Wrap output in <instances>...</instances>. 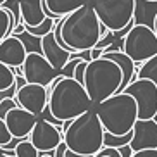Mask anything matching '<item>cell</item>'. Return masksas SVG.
I'll use <instances>...</instances> for the list:
<instances>
[{
  "label": "cell",
  "instance_id": "1",
  "mask_svg": "<svg viewBox=\"0 0 157 157\" xmlns=\"http://www.w3.org/2000/svg\"><path fill=\"white\" fill-rule=\"evenodd\" d=\"M47 107L59 121H71L93 109V104L81 83L69 76H57L47 85Z\"/></svg>",
  "mask_w": 157,
  "mask_h": 157
},
{
  "label": "cell",
  "instance_id": "2",
  "mask_svg": "<svg viewBox=\"0 0 157 157\" xmlns=\"http://www.w3.org/2000/svg\"><path fill=\"white\" fill-rule=\"evenodd\" d=\"M102 28L104 26L88 2L83 7L60 17V40L73 52L90 50L98 42Z\"/></svg>",
  "mask_w": 157,
  "mask_h": 157
},
{
  "label": "cell",
  "instance_id": "3",
  "mask_svg": "<svg viewBox=\"0 0 157 157\" xmlns=\"http://www.w3.org/2000/svg\"><path fill=\"white\" fill-rule=\"evenodd\" d=\"M62 142L66 143L67 150L85 155H95L104 147V128L97 117V112L90 109L71 119L62 131Z\"/></svg>",
  "mask_w": 157,
  "mask_h": 157
},
{
  "label": "cell",
  "instance_id": "4",
  "mask_svg": "<svg viewBox=\"0 0 157 157\" xmlns=\"http://www.w3.org/2000/svg\"><path fill=\"white\" fill-rule=\"evenodd\" d=\"M93 111L97 112L104 131L112 135H124L131 131L135 121L138 119L136 102L124 92H117L105 100L95 104Z\"/></svg>",
  "mask_w": 157,
  "mask_h": 157
},
{
  "label": "cell",
  "instance_id": "5",
  "mask_svg": "<svg viewBox=\"0 0 157 157\" xmlns=\"http://www.w3.org/2000/svg\"><path fill=\"white\" fill-rule=\"evenodd\" d=\"M121 81H123V71L114 60L107 57H98L86 62L83 86L93 105L119 92Z\"/></svg>",
  "mask_w": 157,
  "mask_h": 157
},
{
  "label": "cell",
  "instance_id": "6",
  "mask_svg": "<svg viewBox=\"0 0 157 157\" xmlns=\"http://www.w3.org/2000/svg\"><path fill=\"white\" fill-rule=\"evenodd\" d=\"M104 28L116 33L135 24L136 0H90Z\"/></svg>",
  "mask_w": 157,
  "mask_h": 157
},
{
  "label": "cell",
  "instance_id": "7",
  "mask_svg": "<svg viewBox=\"0 0 157 157\" xmlns=\"http://www.w3.org/2000/svg\"><path fill=\"white\" fill-rule=\"evenodd\" d=\"M121 48L133 62L140 64L157 54V36L147 24H133L123 36Z\"/></svg>",
  "mask_w": 157,
  "mask_h": 157
},
{
  "label": "cell",
  "instance_id": "8",
  "mask_svg": "<svg viewBox=\"0 0 157 157\" xmlns=\"http://www.w3.org/2000/svg\"><path fill=\"white\" fill-rule=\"evenodd\" d=\"M123 92L131 95L136 102L138 119H152L157 114V86L150 79H133Z\"/></svg>",
  "mask_w": 157,
  "mask_h": 157
},
{
  "label": "cell",
  "instance_id": "9",
  "mask_svg": "<svg viewBox=\"0 0 157 157\" xmlns=\"http://www.w3.org/2000/svg\"><path fill=\"white\" fill-rule=\"evenodd\" d=\"M21 76L26 79V83L47 86L52 79H56L57 76H62V74H60V71L54 69L52 64L42 54L28 52L23 60V64H21Z\"/></svg>",
  "mask_w": 157,
  "mask_h": 157
},
{
  "label": "cell",
  "instance_id": "10",
  "mask_svg": "<svg viewBox=\"0 0 157 157\" xmlns=\"http://www.w3.org/2000/svg\"><path fill=\"white\" fill-rule=\"evenodd\" d=\"M28 140L35 145V148L40 154L52 152L62 142V131H60V128L50 124L48 121L38 117L35 126H33V129L28 135Z\"/></svg>",
  "mask_w": 157,
  "mask_h": 157
},
{
  "label": "cell",
  "instance_id": "11",
  "mask_svg": "<svg viewBox=\"0 0 157 157\" xmlns=\"http://www.w3.org/2000/svg\"><path fill=\"white\" fill-rule=\"evenodd\" d=\"M14 97L19 107H23L24 111H29L36 116L47 107V100H48L47 88L42 86V85H35V83L21 85Z\"/></svg>",
  "mask_w": 157,
  "mask_h": 157
},
{
  "label": "cell",
  "instance_id": "12",
  "mask_svg": "<svg viewBox=\"0 0 157 157\" xmlns=\"http://www.w3.org/2000/svg\"><path fill=\"white\" fill-rule=\"evenodd\" d=\"M36 119H38L36 114H33L29 111H24L23 107H19V105H16L14 109H10L4 116V121H5V124H7V129L12 135V138H19V140L28 138V135L33 129Z\"/></svg>",
  "mask_w": 157,
  "mask_h": 157
},
{
  "label": "cell",
  "instance_id": "13",
  "mask_svg": "<svg viewBox=\"0 0 157 157\" xmlns=\"http://www.w3.org/2000/svg\"><path fill=\"white\" fill-rule=\"evenodd\" d=\"M129 147L136 150L143 148H157V119H136L133 124V136Z\"/></svg>",
  "mask_w": 157,
  "mask_h": 157
},
{
  "label": "cell",
  "instance_id": "14",
  "mask_svg": "<svg viewBox=\"0 0 157 157\" xmlns=\"http://www.w3.org/2000/svg\"><path fill=\"white\" fill-rule=\"evenodd\" d=\"M40 40H42V42H40L42 56L45 57V59L48 60V62H50L54 69L60 71L66 64H67V60H69L71 57H73L74 52L66 50L64 47H60V45H59V42H57L56 36H54V29H52L50 33L43 35V36L40 38Z\"/></svg>",
  "mask_w": 157,
  "mask_h": 157
},
{
  "label": "cell",
  "instance_id": "15",
  "mask_svg": "<svg viewBox=\"0 0 157 157\" xmlns=\"http://www.w3.org/2000/svg\"><path fill=\"white\" fill-rule=\"evenodd\" d=\"M26 54L24 43L14 35H9L0 42V62L9 67H21Z\"/></svg>",
  "mask_w": 157,
  "mask_h": 157
},
{
  "label": "cell",
  "instance_id": "16",
  "mask_svg": "<svg viewBox=\"0 0 157 157\" xmlns=\"http://www.w3.org/2000/svg\"><path fill=\"white\" fill-rule=\"evenodd\" d=\"M102 57H107V59L114 60L116 64L121 67L123 71V81H121V86H119V92H123V88L129 83V81H133L136 79V62L129 59L123 50H112V52H102Z\"/></svg>",
  "mask_w": 157,
  "mask_h": 157
},
{
  "label": "cell",
  "instance_id": "17",
  "mask_svg": "<svg viewBox=\"0 0 157 157\" xmlns=\"http://www.w3.org/2000/svg\"><path fill=\"white\" fill-rule=\"evenodd\" d=\"M19 14L26 26H36L47 17L42 0H19Z\"/></svg>",
  "mask_w": 157,
  "mask_h": 157
},
{
  "label": "cell",
  "instance_id": "18",
  "mask_svg": "<svg viewBox=\"0 0 157 157\" xmlns=\"http://www.w3.org/2000/svg\"><path fill=\"white\" fill-rule=\"evenodd\" d=\"M90 0H42L43 10L48 9V12L52 16H56V17H64L66 14L83 7Z\"/></svg>",
  "mask_w": 157,
  "mask_h": 157
},
{
  "label": "cell",
  "instance_id": "19",
  "mask_svg": "<svg viewBox=\"0 0 157 157\" xmlns=\"http://www.w3.org/2000/svg\"><path fill=\"white\" fill-rule=\"evenodd\" d=\"M136 79H150L157 86V54L140 62V66L136 67Z\"/></svg>",
  "mask_w": 157,
  "mask_h": 157
},
{
  "label": "cell",
  "instance_id": "20",
  "mask_svg": "<svg viewBox=\"0 0 157 157\" xmlns=\"http://www.w3.org/2000/svg\"><path fill=\"white\" fill-rule=\"evenodd\" d=\"M16 28V17L9 9L0 7V42L5 36L12 35V29Z\"/></svg>",
  "mask_w": 157,
  "mask_h": 157
},
{
  "label": "cell",
  "instance_id": "21",
  "mask_svg": "<svg viewBox=\"0 0 157 157\" xmlns=\"http://www.w3.org/2000/svg\"><path fill=\"white\" fill-rule=\"evenodd\" d=\"M131 136H133V129L128 131L124 135H112V133H107L104 131V147H114V148H119L123 145H128L131 142Z\"/></svg>",
  "mask_w": 157,
  "mask_h": 157
},
{
  "label": "cell",
  "instance_id": "22",
  "mask_svg": "<svg viewBox=\"0 0 157 157\" xmlns=\"http://www.w3.org/2000/svg\"><path fill=\"white\" fill-rule=\"evenodd\" d=\"M57 19H50V17H45L40 24H36V26H26L24 24V31H28L31 36H36V38H42L43 35H47V33H50L52 29H54V24H56Z\"/></svg>",
  "mask_w": 157,
  "mask_h": 157
},
{
  "label": "cell",
  "instance_id": "23",
  "mask_svg": "<svg viewBox=\"0 0 157 157\" xmlns=\"http://www.w3.org/2000/svg\"><path fill=\"white\" fill-rule=\"evenodd\" d=\"M14 155L16 157H40V152L35 148V145L28 138H23L16 143Z\"/></svg>",
  "mask_w": 157,
  "mask_h": 157
},
{
  "label": "cell",
  "instance_id": "24",
  "mask_svg": "<svg viewBox=\"0 0 157 157\" xmlns=\"http://www.w3.org/2000/svg\"><path fill=\"white\" fill-rule=\"evenodd\" d=\"M14 83H16V73H14V69L0 62V92L7 90V88L12 86Z\"/></svg>",
  "mask_w": 157,
  "mask_h": 157
},
{
  "label": "cell",
  "instance_id": "25",
  "mask_svg": "<svg viewBox=\"0 0 157 157\" xmlns=\"http://www.w3.org/2000/svg\"><path fill=\"white\" fill-rule=\"evenodd\" d=\"M10 140H12V135H10V131L7 129L5 121L0 117V147H5Z\"/></svg>",
  "mask_w": 157,
  "mask_h": 157
},
{
  "label": "cell",
  "instance_id": "26",
  "mask_svg": "<svg viewBox=\"0 0 157 157\" xmlns=\"http://www.w3.org/2000/svg\"><path fill=\"white\" fill-rule=\"evenodd\" d=\"M17 105V102L16 98H0V117L4 119V116L10 111V109H14Z\"/></svg>",
  "mask_w": 157,
  "mask_h": 157
},
{
  "label": "cell",
  "instance_id": "27",
  "mask_svg": "<svg viewBox=\"0 0 157 157\" xmlns=\"http://www.w3.org/2000/svg\"><path fill=\"white\" fill-rule=\"evenodd\" d=\"M86 62L88 60H79L78 64L74 66V69H73V78L78 81V83L83 85V74H85V67H86Z\"/></svg>",
  "mask_w": 157,
  "mask_h": 157
},
{
  "label": "cell",
  "instance_id": "28",
  "mask_svg": "<svg viewBox=\"0 0 157 157\" xmlns=\"http://www.w3.org/2000/svg\"><path fill=\"white\" fill-rule=\"evenodd\" d=\"M114 40H117V38L114 36V33H112V31H107L105 35H102V36L98 38V42L95 43V47L104 50V48H105V47H109L112 42H114Z\"/></svg>",
  "mask_w": 157,
  "mask_h": 157
},
{
  "label": "cell",
  "instance_id": "29",
  "mask_svg": "<svg viewBox=\"0 0 157 157\" xmlns=\"http://www.w3.org/2000/svg\"><path fill=\"white\" fill-rule=\"evenodd\" d=\"M131 157H157V148H143V150H136V152H133Z\"/></svg>",
  "mask_w": 157,
  "mask_h": 157
},
{
  "label": "cell",
  "instance_id": "30",
  "mask_svg": "<svg viewBox=\"0 0 157 157\" xmlns=\"http://www.w3.org/2000/svg\"><path fill=\"white\" fill-rule=\"evenodd\" d=\"M66 150H67L66 143H64V142H60L59 145L54 148V157H64V155H66Z\"/></svg>",
  "mask_w": 157,
  "mask_h": 157
},
{
  "label": "cell",
  "instance_id": "31",
  "mask_svg": "<svg viewBox=\"0 0 157 157\" xmlns=\"http://www.w3.org/2000/svg\"><path fill=\"white\" fill-rule=\"evenodd\" d=\"M90 57H92V59H98V57H102V48H97V47L90 48Z\"/></svg>",
  "mask_w": 157,
  "mask_h": 157
},
{
  "label": "cell",
  "instance_id": "32",
  "mask_svg": "<svg viewBox=\"0 0 157 157\" xmlns=\"http://www.w3.org/2000/svg\"><path fill=\"white\" fill-rule=\"evenodd\" d=\"M64 157H95V155H85V154H76V152H73V150H66Z\"/></svg>",
  "mask_w": 157,
  "mask_h": 157
},
{
  "label": "cell",
  "instance_id": "33",
  "mask_svg": "<svg viewBox=\"0 0 157 157\" xmlns=\"http://www.w3.org/2000/svg\"><path fill=\"white\" fill-rule=\"evenodd\" d=\"M152 29H154V33H155V36H157V12H155V16H154V24H152Z\"/></svg>",
  "mask_w": 157,
  "mask_h": 157
},
{
  "label": "cell",
  "instance_id": "34",
  "mask_svg": "<svg viewBox=\"0 0 157 157\" xmlns=\"http://www.w3.org/2000/svg\"><path fill=\"white\" fill-rule=\"evenodd\" d=\"M40 157H54V150H52V152H43V154H40Z\"/></svg>",
  "mask_w": 157,
  "mask_h": 157
},
{
  "label": "cell",
  "instance_id": "35",
  "mask_svg": "<svg viewBox=\"0 0 157 157\" xmlns=\"http://www.w3.org/2000/svg\"><path fill=\"white\" fill-rule=\"evenodd\" d=\"M0 157H10V155H7V154H4V150L0 152Z\"/></svg>",
  "mask_w": 157,
  "mask_h": 157
},
{
  "label": "cell",
  "instance_id": "36",
  "mask_svg": "<svg viewBox=\"0 0 157 157\" xmlns=\"http://www.w3.org/2000/svg\"><path fill=\"white\" fill-rule=\"evenodd\" d=\"M145 2H157V0H145Z\"/></svg>",
  "mask_w": 157,
  "mask_h": 157
},
{
  "label": "cell",
  "instance_id": "37",
  "mask_svg": "<svg viewBox=\"0 0 157 157\" xmlns=\"http://www.w3.org/2000/svg\"><path fill=\"white\" fill-rule=\"evenodd\" d=\"M2 2H5V0H0V4H2Z\"/></svg>",
  "mask_w": 157,
  "mask_h": 157
},
{
  "label": "cell",
  "instance_id": "38",
  "mask_svg": "<svg viewBox=\"0 0 157 157\" xmlns=\"http://www.w3.org/2000/svg\"><path fill=\"white\" fill-rule=\"evenodd\" d=\"M155 119H157V114H155Z\"/></svg>",
  "mask_w": 157,
  "mask_h": 157
}]
</instances>
